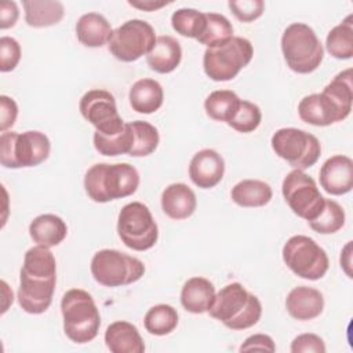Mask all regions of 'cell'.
Wrapping results in <instances>:
<instances>
[{
    "label": "cell",
    "mask_w": 353,
    "mask_h": 353,
    "mask_svg": "<svg viewBox=\"0 0 353 353\" xmlns=\"http://www.w3.org/2000/svg\"><path fill=\"white\" fill-rule=\"evenodd\" d=\"M57 284V261L47 247L29 248L19 273L18 303L29 314L44 313L51 302Z\"/></svg>",
    "instance_id": "cell-1"
},
{
    "label": "cell",
    "mask_w": 353,
    "mask_h": 353,
    "mask_svg": "<svg viewBox=\"0 0 353 353\" xmlns=\"http://www.w3.org/2000/svg\"><path fill=\"white\" fill-rule=\"evenodd\" d=\"M353 84L352 69L339 72L319 94L303 97L298 103V114L302 121L327 127L345 120L352 110Z\"/></svg>",
    "instance_id": "cell-2"
},
{
    "label": "cell",
    "mask_w": 353,
    "mask_h": 353,
    "mask_svg": "<svg viewBox=\"0 0 353 353\" xmlns=\"http://www.w3.org/2000/svg\"><path fill=\"white\" fill-rule=\"evenodd\" d=\"M139 186V174L128 163H98L91 165L84 175L87 196L95 203L128 197Z\"/></svg>",
    "instance_id": "cell-3"
},
{
    "label": "cell",
    "mask_w": 353,
    "mask_h": 353,
    "mask_svg": "<svg viewBox=\"0 0 353 353\" xmlns=\"http://www.w3.org/2000/svg\"><path fill=\"white\" fill-rule=\"evenodd\" d=\"M208 313L225 327L240 331L255 325L262 316V305L243 284L230 283L215 294Z\"/></svg>",
    "instance_id": "cell-4"
},
{
    "label": "cell",
    "mask_w": 353,
    "mask_h": 353,
    "mask_svg": "<svg viewBox=\"0 0 353 353\" xmlns=\"http://www.w3.org/2000/svg\"><path fill=\"white\" fill-rule=\"evenodd\" d=\"M63 332L74 343L91 342L99 331L101 316L92 296L80 288L66 291L61 301Z\"/></svg>",
    "instance_id": "cell-5"
},
{
    "label": "cell",
    "mask_w": 353,
    "mask_h": 353,
    "mask_svg": "<svg viewBox=\"0 0 353 353\" xmlns=\"http://www.w3.org/2000/svg\"><path fill=\"white\" fill-rule=\"evenodd\" d=\"M281 51L287 66L301 74L314 72L324 58V48L317 34L309 25L301 22H294L284 29Z\"/></svg>",
    "instance_id": "cell-6"
},
{
    "label": "cell",
    "mask_w": 353,
    "mask_h": 353,
    "mask_svg": "<svg viewBox=\"0 0 353 353\" xmlns=\"http://www.w3.org/2000/svg\"><path fill=\"white\" fill-rule=\"evenodd\" d=\"M51 143L40 131H4L0 135V163L6 168L36 167L50 156Z\"/></svg>",
    "instance_id": "cell-7"
},
{
    "label": "cell",
    "mask_w": 353,
    "mask_h": 353,
    "mask_svg": "<svg viewBox=\"0 0 353 353\" xmlns=\"http://www.w3.org/2000/svg\"><path fill=\"white\" fill-rule=\"evenodd\" d=\"M252 55L251 41L241 36H233L226 43L204 51L203 68L211 80L229 81L251 62Z\"/></svg>",
    "instance_id": "cell-8"
},
{
    "label": "cell",
    "mask_w": 353,
    "mask_h": 353,
    "mask_svg": "<svg viewBox=\"0 0 353 353\" xmlns=\"http://www.w3.org/2000/svg\"><path fill=\"white\" fill-rule=\"evenodd\" d=\"M91 274L103 287H121L138 281L145 273L141 259L117 250H99L91 259Z\"/></svg>",
    "instance_id": "cell-9"
},
{
    "label": "cell",
    "mask_w": 353,
    "mask_h": 353,
    "mask_svg": "<svg viewBox=\"0 0 353 353\" xmlns=\"http://www.w3.org/2000/svg\"><path fill=\"white\" fill-rule=\"evenodd\" d=\"M117 234L134 251L150 250L159 239V228L150 210L139 201L125 204L117 218Z\"/></svg>",
    "instance_id": "cell-10"
},
{
    "label": "cell",
    "mask_w": 353,
    "mask_h": 353,
    "mask_svg": "<svg viewBox=\"0 0 353 353\" xmlns=\"http://www.w3.org/2000/svg\"><path fill=\"white\" fill-rule=\"evenodd\" d=\"M281 254L287 268L305 280H320L330 266L327 252L313 239L303 234L290 237Z\"/></svg>",
    "instance_id": "cell-11"
},
{
    "label": "cell",
    "mask_w": 353,
    "mask_h": 353,
    "mask_svg": "<svg viewBox=\"0 0 353 353\" xmlns=\"http://www.w3.org/2000/svg\"><path fill=\"white\" fill-rule=\"evenodd\" d=\"M270 145L280 159L296 170L314 165L321 154L320 141L313 134L294 127L277 130L272 135Z\"/></svg>",
    "instance_id": "cell-12"
},
{
    "label": "cell",
    "mask_w": 353,
    "mask_h": 353,
    "mask_svg": "<svg viewBox=\"0 0 353 353\" xmlns=\"http://www.w3.org/2000/svg\"><path fill=\"white\" fill-rule=\"evenodd\" d=\"M154 43V29L149 22L143 19H128L112 32L108 48L116 59L134 62L148 55Z\"/></svg>",
    "instance_id": "cell-13"
},
{
    "label": "cell",
    "mask_w": 353,
    "mask_h": 353,
    "mask_svg": "<svg viewBox=\"0 0 353 353\" xmlns=\"http://www.w3.org/2000/svg\"><path fill=\"white\" fill-rule=\"evenodd\" d=\"M281 193L292 212L307 222L314 219L325 204V199L321 196L314 179L303 170L294 168L285 175Z\"/></svg>",
    "instance_id": "cell-14"
},
{
    "label": "cell",
    "mask_w": 353,
    "mask_h": 353,
    "mask_svg": "<svg viewBox=\"0 0 353 353\" xmlns=\"http://www.w3.org/2000/svg\"><path fill=\"white\" fill-rule=\"evenodd\" d=\"M79 109L81 116L102 135H116L125 125L117 112L113 94L106 90L87 91L80 99Z\"/></svg>",
    "instance_id": "cell-15"
},
{
    "label": "cell",
    "mask_w": 353,
    "mask_h": 353,
    "mask_svg": "<svg viewBox=\"0 0 353 353\" xmlns=\"http://www.w3.org/2000/svg\"><path fill=\"white\" fill-rule=\"evenodd\" d=\"M320 185L332 196H342L353 188V160L343 154H335L324 161L320 168Z\"/></svg>",
    "instance_id": "cell-16"
},
{
    "label": "cell",
    "mask_w": 353,
    "mask_h": 353,
    "mask_svg": "<svg viewBox=\"0 0 353 353\" xmlns=\"http://www.w3.org/2000/svg\"><path fill=\"white\" fill-rule=\"evenodd\" d=\"M225 174V160L214 149H201L189 163V176L200 189L216 186Z\"/></svg>",
    "instance_id": "cell-17"
},
{
    "label": "cell",
    "mask_w": 353,
    "mask_h": 353,
    "mask_svg": "<svg viewBox=\"0 0 353 353\" xmlns=\"http://www.w3.org/2000/svg\"><path fill=\"white\" fill-rule=\"evenodd\" d=\"M285 309L291 317L299 321H307L319 317L324 309L323 294L306 285L292 288L285 298Z\"/></svg>",
    "instance_id": "cell-18"
},
{
    "label": "cell",
    "mask_w": 353,
    "mask_h": 353,
    "mask_svg": "<svg viewBox=\"0 0 353 353\" xmlns=\"http://www.w3.org/2000/svg\"><path fill=\"white\" fill-rule=\"evenodd\" d=\"M196 207V194L186 183H171L161 193V210L171 219H186L193 215Z\"/></svg>",
    "instance_id": "cell-19"
},
{
    "label": "cell",
    "mask_w": 353,
    "mask_h": 353,
    "mask_svg": "<svg viewBox=\"0 0 353 353\" xmlns=\"http://www.w3.org/2000/svg\"><path fill=\"white\" fill-rule=\"evenodd\" d=\"M182 59V48L176 39L164 34L156 37L153 48L146 55L148 66L160 74H167L174 72Z\"/></svg>",
    "instance_id": "cell-20"
},
{
    "label": "cell",
    "mask_w": 353,
    "mask_h": 353,
    "mask_svg": "<svg viewBox=\"0 0 353 353\" xmlns=\"http://www.w3.org/2000/svg\"><path fill=\"white\" fill-rule=\"evenodd\" d=\"M105 343L112 353H143L145 343L138 328L128 321H114L105 331Z\"/></svg>",
    "instance_id": "cell-21"
},
{
    "label": "cell",
    "mask_w": 353,
    "mask_h": 353,
    "mask_svg": "<svg viewBox=\"0 0 353 353\" xmlns=\"http://www.w3.org/2000/svg\"><path fill=\"white\" fill-rule=\"evenodd\" d=\"M215 298V287L205 277L189 279L181 290V303L189 313L201 314L208 312Z\"/></svg>",
    "instance_id": "cell-22"
},
{
    "label": "cell",
    "mask_w": 353,
    "mask_h": 353,
    "mask_svg": "<svg viewBox=\"0 0 353 353\" xmlns=\"http://www.w3.org/2000/svg\"><path fill=\"white\" fill-rule=\"evenodd\" d=\"M128 99L132 110L150 114L161 108L164 101V91L157 80L145 77L137 80L131 85Z\"/></svg>",
    "instance_id": "cell-23"
},
{
    "label": "cell",
    "mask_w": 353,
    "mask_h": 353,
    "mask_svg": "<svg viewBox=\"0 0 353 353\" xmlns=\"http://www.w3.org/2000/svg\"><path fill=\"white\" fill-rule=\"evenodd\" d=\"M29 234L37 245L51 248L65 240L68 226L65 221L55 214H41L30 222Z\"/></svg>",
    "instance_id": "cell-24"
},
{
    "label": "cell",
    "mask_w": 353,
    "mask_h": 353,
    "mask_svg": "<svg viewBox=\"0 0 353 353\" xmlns=\"http://www.w3.org/2000/svg\"><path fill=\"white\" fill-rule=\"evenodd\" d=\"M112 32L108 19L98 12H87L76 22L77 40L85 47H102L109 43Z\"/></svg>",
    "instance_id": "cell-25"
},
{
    "label": "cell",
    "mask_w": 353,
    "mask_h": 353,
    "mask_svg": "<svg viewBox=\"0 0 353 353\" xmlns=\"http://www.w3.org/2000/svg\"><path fill=\"white\" fill-rule=\"evenodd\" d=\"M25 22L32 28H47L57 25L65 15V8L61 1L52 0H25Z\"/></svg>",
    "instance_id": "cell-26"
},
{
    "label": "cell",
    "mask_w": 353,
    "mask_h": 353,
    "mask_svg": "<svg viewBox=\"0 0 353 353\" xmlns=\"http://www.w3.org/2000/svg\"><path fill=\"white\" fill-rule=\"evenodd\" d=\"M230 196L237 205L254 208L266 205L272 200L273 190L265 181L243 179L232 188Z\"/></svg>",
    "instance_id": "cell-27"
},
{
    "label": "cell",
    "mask_w": 353,
    "mask_h": 353,
    "mask_svg": "<svg viewBox=\"0 0 353 353\" xmlns=\"http://www.w3.org/2000/svg\"><path fill=\"white\" fill-rule=\"evenodd\" d=\"M241 99L232 90L212 91L204 101V109L210 119L229 123L239 110Z\"/></svg>",
    "instance_id": "cell-28"
},
{
    "label": "cell",
    "mask_w": 353,
    "mask_h": 353,
    "mask_svg": "<svg viewBox=\"0 0 353 353\" xmlns=\"http://www.w3.org/2000/svg\"><path fill=\"white\" fill-rule=\"evenodd\" d=\"M325 48L336 59H350L353 57V15H347L341 23L334 26L325 39Z\"/></svg>",
    "instance_id": "cell-29"
},
{
    "label": "cell",
    "mask_w": 353,
    "mask_h": 353,
    "mask_svg": "<svg viewBox=\"0 0 353 353\" xmlns=\"http://www.w3.org/2000/svg\"><path fill=\"white\" fill-rule=\"evenodd\" d=\"M92 141L95 150L102 156L130 154L134 146V132L130 123H125L124 128L116 135H102L95 131Z\"/></svg>",
    "instance_id": "cell-30"
},
{
    "label": "cell",
    "mask_w": 353,
    "mask_h": 353,
    "mask_svg": "<svg viewBox=\"0 0 353 353\" xmlns=\"http://www.w3.org/2000/svg\"><path fill=\"white\" fill-rule=\"evenodd\" d=\"M143 325L145 330L152 335H168L178 325V313L171 305H154L146 312L143 317Z\"/></svg>",
    "instance_id": "cell-31"
},
{
    "label": "cell",
    "mask_w": 353,
    "mask_h": 353,
    "mask_svg": "<svg viewBox=\"0 0 353 353\" xmlns=\"http://www.w3.org/2000/svg\"><path fill=\"white\" fill-rule=\"evenodd\" d=\"M233 37V26L229 19L218 12H205V28L196 39L207 48L221 46Z\"/></svg>",
    "instance_id": "cell-32"
},
{
    "label": "cell",
    "mask_w": 353,
    "mask_h": 353,
    "mask_svg": "<svg viewBox=\"0 0 353 353\" xmlns=\"http://www.w3.org/2000/svg\"><path fill=\"white\" fill-rule=\"evenodd\" d=\"M134 132V146L130 152L132 157H145L152 154L160 142L159 131L154 125L148 121L135 120L130 123Z\"/></svg>",
    "instance_id": "cell-33"
},
{
    "label": "cell",
    "mask_w": 353,
    "mask_h": 353,
    "mask_svg": "<svg viewBox=\"0 0 353 353\" xmlns=\"http://www.w3.org/2000/svg\"><path fill=\"white\" fill-rule=\"evenodd\" d=\"M171 25L181 36L197 39L205 28V12L194 8H179L171 15Z\"/></svg>",
    "instance_id": "cell-34"
},
{
    "label": "cell",
    "mask_w": 353,
    "mask_h": 353,
    "mask_svg": "<svg viewBox=\"0 0 353 353\" xmlns=\"http://www.w3.org/2000/svg\"><path fill=\"white\" fill-rule=\"evenodd\" d=\"M307 223L314 232L320 234H332L343 228L345 211L336 201L325 199V204L321 212Z\"/></svg>",
    "instance_id": "cell-35"
},
{
    "label": "cell",
    "mask_w": 353,
    "mask_h": 353,
    "mask_svg": "<svg viewBox=\"0 0 353 353\" xmlns=\"http://www.w3.org/2000/svg\"><path fill=\"white\" fill-rule=\"evenodd\" d=\"M261 121H262V112L259 106L250 101L241 99L239 110L228 124L229 127H232L239 132L248 134L255 131L259 127Z\"/></svg>",
    "instance_id": "cell-36"
},
{
    "label": "cell",
    "mask_w": 353,
    "mask_h": 353,
    "mask_svg": "<svg viewBox=\"0 0 353 353\" xmlns=\"http://www.w3.org/2000/svg\"><path fill=\"white\" fill-rule=\"evenodd\" d=\"M21 59V46L10 36L0 37V70L3 73L11 72L17 68Z\"/></svg>",
    "instance_id": "cell-37"
},
{
    "label": "cell",
    "mask_w": 353,
    "mask_h": 353,
    "mask_svg": "<svg viewBox=\"0 0 353 353\" xmlns=\"http://www.w3.org/2000/svg\"><path fill=\"white\" fill-rule=\"evenodd\" d=\"M233 15L241 22H252L258 19L265 10V3L262 0H240L228 3Z\"/></svg>",
    "instance_id": "cell-38"
},
{
    "label": "cell",
    "mask_w": 353,
    "mask_h": 353,
    "mask_svg": "<svg viewBox=\"0 0 353 353\" xmlns=\"http://www.w3.org/2000/svg\"><path fill=\"white\" fill-rule=\"evenodd\" d=\"M292 353H324V341L316 334H301L291 342Z\"/></svg>",
    "instance_id": "cell-39"
},
{
    "label": "cell",
    "mask_w": 353,
    "mask_h": 353,
    "mask_svg": "<svg viewBox=\"0 0 353 353\" xmlns=\"http://www.w3.org/2000/svg\"><path fill=\"white\" fill-rule=\"evenodd\" d=\"M18 116V105L17 102L7 97L0 95V131L4 132L15 124Z\"/></svg>",
    "instance_id": "cell-40"
},
{
    "label": "cell",
    "mask_w": 353,
    "mask_h": 353,
    "mask_svg": "<svg viewBox=\"0 0 353 353\" xmlns=\"http://www.w3.org/2000/svg\"><path fill=\"white\" fill-rule=\"evenodd\" d=\"M250 350H265V352H274L276 345L274 341L265 334H255L248 336L244 343L240 346V352H250Z\"/></svg>",
    "instance_id": "cell-41"
},
{
    "label": "cell",
    "mask_w": 353,
    "mask_h": 353,
    "mask_svg": "<svg viewBox=\"0 0 353 353\" xmlns=\"http://www.w3.org/2000/svg\"><path fill=\"white\" fill-rule=\"evenodd\" d=\"M19 17V10L15 1H1L0 4V29L12 28Z\"/></svg>",
    "instance_id": "cell-42"
},
{
    "label": "cell",
    "mask_w": 353,
    "mask_h": 353,
    "mask_svg": "<svg viewBox=\"0 0 353 353\" xmlns=\"http://www.w3.org/2000/svg\"><path fill=\"white\" fill-rule=\"evenodd\" d=\"M130 6L135 7V8H139V10H143V11H156L167 4H170V1H153V0H137V1H128Z\"/></svg>",
    "instance_id": "cell-43"
}]
</instances>
